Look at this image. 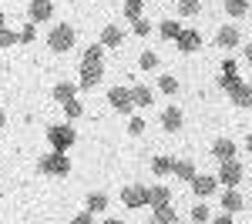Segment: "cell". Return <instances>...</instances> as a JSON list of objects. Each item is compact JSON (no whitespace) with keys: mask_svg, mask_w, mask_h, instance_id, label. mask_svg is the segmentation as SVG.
<instances>
[{"mask_svg":"<svg viewBox=\"0 0 252 224\" xmlns=\"http://www.w3.org/2000/svg\"><path fill=\"white\" fill-rule=\"evenodd\" d=\"M47 47H51L54 54L71 50V47H74V27H71V24H58V27L47 34Z\"/></svg>","mask_w":252,"mask_h":224,"instance_id":"6da1fadb","label":"cell"},{"mask_svg":"<svg viewBox=\"0 0 252 224\" xmlns=\"http://www.w3.org/2000/svg\"><path fill=\"white\" fill-rule=\"evenodd\" d=\"M40 174H51V177H67L71 171V161L64 157V150H51L47 157H40Z\"/></svg>","mask_w":252,"mask_h":224,"instance_id":"7a4b0ae2","label":"cell"},{"mask_svg":"<svg viewBox=\"0 0 252 224\" xmlns=\"http://www.w3.org/2000/svg\"><path fill=\"white\" fill-rule=\"evenodd\" d=\"M47 141H51V148H54V150H64V154H67V148L74 144V127H71V124L47 127Z\"/></svg>","mask_w":252,"mask_h":224,"instance_id":"3957f363","label":"cell"},{"mask_svg":"<svg viewBox=\"0 0 252 224\" xmlns=\"http://www.w3.org/2000/svg\"><path fill=\"white\" fill-rule=\"evenodd\" d=\"M108 104H111L118 114H131V111H135L131 87H111V94H108Z\"/></svg>","mask_w":252,"mask_h":224,"instance_id":"277c9868","label":"cell"},{"mask_svg":"<svg viewBox=\"0 0 252 224\" xmlns=\"http://www.w3.org/2000/svg\"><path fill=\"white\" fill-rule=\"evenodd\" d=\"M242 164L235 161V157H229V161H222V168H219V184H225V187H235L239 181H242Z\"/></svg>","mask_w":252,"mask_h":224,"instance_id":"5b68a950","label":"cell"},{"mask_svg":"<svg viewBox=\"0 0 252 224\" xmlns=\"http://www.w3.org/2000/svg\"><path fill=\"white\" fill-rule=\"evenodd\" d=\"M121 201H125V207H145L148 204V187L145 184H128L125 191H121Z\"/></svg>","mask_w":252,"mask_h":224,"instance_id":"8992f818","label":"cell"},{"mask_svg":"<svg viewBox=\"0 0 252 224\" xmlns=\"http://www.w3.org/2000/svg\"><path fill=\"white\" fill-rule=\"evenodd\" d=\"M101 77H104V71H101V64H84L81 67V91H91V87H97L101 84Z\"/></svg>","mask_w":252,"mask_h":224,"instance_id":"52a82bcc","label":"cell"},{"mask_svg":"<svg viewBox=\"0 0 252 224\" xmlns=\"http://www.w3.org/2000/svg\"><path fill=\"white\" fill-rule=\"evenodd\" d=\"M229 100H232L235 107H252V87L246 80L232 84V87H229Z\"/></svg>","mask_w":252,"mask_h":224,"instance_id":"ba28073f","label":"cell"},{"mask_svg":"<svg viewBox=\"0 0 252 224\" xmlns=\"http://www.w3.org/2000/svg\"><path fill=\"white\" fill-rule=\"evenodd\" d=\"M51 14H54V3L51 0H31V7H27V17L34 20V24L51 20Z\"/></svg>","mask_w":252,"mask_h":224,"instance_id":"9c48e42d","label":"cell"},{"mask_svg":"<svg viewBox=\"0 0 252 224\" xmlns=\"http://www.w3.org/2000/svg\"><path fill=\"white\" fill-rule=\"evenodd\" d=\"M215 44H219L222 50H232L235 44H239V27H235V24H225V27L215 34Z\"/></svg>","mask_w":252,"mask_h":224,"instance_id":"30bf717a","label":"cell"},{"mask_svg":"<svg viewBox=\"0 0 252 224\" xmlns=\"http://www.w3.org/2000/svg\"><path fill=\"white\" fill-rule=\"evenodd\" d=\"M175 44H178V50H182V54H195V50L202 47V37H198V30H182Z\"/></svg>","mask_w":252,"mask_h":224,"instance_id":"8fae6325","label":"cell"},{"mask_svg":"<svg viewBox=\"0 0 252 224\" xmlns=\"http://www.w3.org/2000/svg\"><path fill=\"white\" fill-rule=\"evenodd\" d=\"M215 187H219V177H209V174H195L192 177V191L198 198H209Z\"/></svg>","mask_w":252,"mask_h":224,"instance_id":"7c38bea8","label":"cell"},{"mask_svg":"<svg viewBox=\"0 0 252 224\" xmlns=\"http://www.w3.org/2000/svg\"><path fill=\"white\" fill-rule=\"evenodd\" d=\"M121 40H125V34H121L118 24H104V27H101V44H104V47H118Z\"/></svg>","mask_w":252,"mask_h":224,"instance_id":"4fadbf2b","label":"cell"},{"mask_svg":"<svg viewBox=\"0 0 252 224\" xmlns=\"http://www.w3.org/2000/svg\"><path fill=\"white\" fill-rule=\"evenodd\" d=\"M222 211H229V214L242 211V194H239L235 187H225V191H222Z\"/></svg>","mask_w":252,"mask_h":224,"instance_id":"5bb4252c","label":"cell"},{"mask_svg":"<svg viewBox=\"0 0 252 224\" xmlns=\"http://www.w3.org/2000/svg\"><path fill=\"white\" fill-rule=\"evenodd\" d=\"M212 157H219V164L229 161V157H235V144L229 141V137H219V141L212 144Z\"/></svg>","mask_w":252,"mask_h":224,"instance_id":"9a60e30c","label":"cell"},{"mask_svg":"<svg viewBox=\"0 0 252 224\" xmlns=\"http://www.w3.org/2000/svg\"><path fill=\"white\" fill-rule=\"evenodd\" d=\"M161 127L165 131H182V111L178 107H165L161 111Z\"/></svg>","mask_w":252,"mask_h":224,"instance_id":"2e32d148","label":"cell"},{"mask_svg":"<svg viewBox=\"0 0 252 224\" xmlns=\"http://www.w3.org/2000/svg\"><path fill=\"white\" fill-rule=\"evenodd\" d=\"M168 198H172V191L165 184H155V187H148V204L155 207V204H168Z\"/></svg>","mask_w":252,"mask_h":224,"instance_id":"e0dca14e","label":"cell"},{"mask_svg":"<svg viewBox=\"0 0 252 224\" xmlns=\"http://www.w3.org/2000/svg\"><path fill=\"white\" fill-rule=\"evenodd\" d=\"M172 174L178 177V181H189V184H192V177H195V164H192V161H175Z\"/></svg>","mask_w":252,"mask_h":224,"instance_id":"ac0fdd59","label":"cell"},{"mask_svg":"<svg viewBox=\"0 0 252 224\" xmlns=\"http://www.w3.org/2000/svg\"><path fill=\"white\" fill-rule=\"evenodd\" d=\"M172 168H175L172 157H161V154H158V157H152V174H155V177H165V174H172Z\"/></svg>","mask_w":252,"mask_h":224,"instance_id":"d6986e66","label":"cell"},{"mask_svg":"<svg viewBox=\"0 0 252 224\" xmlns=\"http://www.w3.org/2000/svg\"><path fill=\"white\" fill-rule=\"evenodd\" d=\"M131 97H135V107H148V104H152V87L135 84V87H131Z\"/></svg>","mask_w":252,"mask_h":224,"instance_id":"ffe728a7","label":"cell"},{"mask_svg":"<svg viewBox=\"0 0 252 224\" xmlns=\"http://www.w3.org/2000/svg\"><path fill=\"white\" fill-rule=\"evenodd\" d=\"M88 211H91V214H101V211H108V194H101V191L88 194Z\"/></svg>","mask_w":252,"mask_h":224,"instance_id":"44dd1931","label":"cell"},{"mask_svg":"<svg viewBox=\"0 0 252 224\" xmlns=\"http://www.w3.org/2000/svg\"><path fill=\"white\" fill-rule=\"evenodd\" d=\"M155 221L158 224H175V221H178V214L172 211V204H155Z\"/></svg>","mask_w":252,"mask_h":224,"instance_id":"7402d4cb","label":"cell"},{"mask_svg":"<svg viewBox=\"0 0 252 224\" xmlns=\"http://www.w3.org/2000/svg\"><path fill=\"white\" fill-rule=\"evenodd\" d=\"M225 14L229 17H246L249 14V0H225Z\"/></svg>","mask_w":252,"mask_h":224,"instance_id":"603a6c76","label":"cell"},{"mask_svg":"<svg viewBox=\"0 0 252 224\" xmlns=\"http://www.w3.org/2000/svg\"><path fill=\"white\" fill-rule=\"evenodd\" d=\"M74 94H78V87L64 80V84H58V87H54V100H58V104H64V100H71Z\"/></svg>","mask_w":252,"mask_h":224,"instance_id":"cb8c5ba5","label":"cell"},{"mask_svg":"<svg viewBox=\"0 0 252 224\" xmlns=\"http://www.w3.org/2000/svg\"><path fill=\"white\" fill-rule=\"evenodd\" d=\"M161 37L165 40H178V34H182V24H175V20H161Z\"/></svg>","mask_w":252,"mask_h":224,"instance_id":"d4e9b609","label":"cell"},{"mask_svg":"<svg viewBox=\"0 0 252 224\" xmlns=\"http://www.w3.org/2000/svg\"><path fill=\"white\" fill-rule=\"evenodd\" d=\"M104 44H91L88 50H84V64H101V57H104Z\"/></svg>","mask_w":252,"mask_h":224,"instance_id":"484cf974","label":"cell"},{"mask_svg":"<svg viewBox=\"0 0 252 224\" xmlns=\"http://www.w3.org/2000/svg\"><path fill=\"white\" fill-rule=\"evenodd\" d=\"M202 10V0H178V14L182 17H195Z\"/></svg>","mask_w":252,"mask_h":224,"instance_id":"4316f807","label":"cell"},{"mask_svg":"<svg viewBox=\"0 0 252 224\" xmlns=\"http://www.w3.org/2000/svg\"><path fill=\"white\" fill-rule=\"evenodd\" d=\"M17 40H20L17 30H10V27H0V47H14Z\"/></svg>","mask_w":252,"mask_h":224,"instance_id":"83f0119b","label":"cell"},{"mask_svg":"<svg viewBox=\"0 0 252 224\" xmlns=\"http://www.w3.org/2000/svg\"><path fill=\"white\" fill-rule=\"evenodd\" d=\"M138 67H141V71H155V67H158V54L145 50V54L138 57Z\"/></svg>","mask_w":252,"mask_h":224,"instance_id":"f1b7e54d","label":"cell"},{"mask_svg":"<svg viewBox=\"0 0 252 224\" xmlns=\"http://www.w3.org/2000/svg\"><path fill=\"white\" fill-rule=\"evenodd\" d=\"M192 221H195V224H205V221H212V211H209L205 204H195V207H192Z\"/></svg>","mask_w":252,"mask_h":224,"instance_id":"f546056e","label":"cell"},{"mask_svg":"<svg viewBox=\"0 0 252 224\" xmlns=\"http://www.w3.org/2000/svg\"><path fill=\"white\" fill-rule=\"evenodd\" d=\"M125 17H128V20L141 17V0H128V3H125Z\"/></svg>","mask_w":252,"mask_h":224,"instance_id":"4dcf8cb0","label":"cell"},{"mask_svg":"<svg viewBox=\"0 0 252 224\" xmlns=\"http://www.w3.org/2000/svg\"><path fill=\"white\" fill-rule=\"evenodd\" d=\"M158 87H161L165 94H175L178 91V80H175L172 74H165V77H158Z\"/></svg>","mask_w":252,"mask_h":224,"instance_id":"1f68e13d","label":"cell"},{"mask_svg":"<svg viewBox=\"0 0 252 224\" xmlns=\"http://www.w3.org/2000/svg\"><path fill=\"white\" fill-rule=\"evenodd\" d=\"M64 111H67V117H81V114H84V107H81L78 97H71V100H64Z\"/></svg>","mask_w":252,"mask_h":224,"instance_id":"d6a6232c","label":"cell"},{"mask_svg":"<svg viewBox=\"0 0 252 224\" xmlns=\"http://www.w3.org/2000/svg\"><path fill=\"white\" fill-rule=\"evenodd\" d=\"M131 24H135V27H131V30H135L138 37H148V34H152V24H148V20H145V17L131 20Z\"/></svg>","mask_w":252,"mask_h":224,"instance_id":"836d02e7","label":"cell"},{"mask_svg":"<svg viewBox=\"0 0 252 224\" xmlns=\"http://www.w3.org/2000/svg\"><path fill=\"white\" fill-rule=\"evenodd\" d=\"M232 84H239V77H235V71H222V77H219V87H222V91H229Z\"/></svg>","mask_w":252,"mask_h":224,"instance_id":"e575fe53","label":"cell"},{"mask_svg":"<svg viewBox=\"0 0 252 224\" xmlns=\"http://www.w3.org/2000/svg\"><path fill=\"white\" fill-rule=\"evenodd\" d=\"M128 134H131V137L145 134V121H141V117H131V121H128Z\"/></svg>","mask_w":252,"mask_h":224,"instance_id":"d590c367","label":"cell"},{"mask_svg":"<svg viewBox=\"0 0 252 224\" xmlns=\"http://www.w3.org/2000/svg\"><path fill=\"white\" fill-rule=\"evenodd\" d=\"M20 40H24V44H31V40H34V20H31V24L20 30Z\"/></svg>","mask_w":252,"mask_h":224,"instance_id":"8d00e7d4","label":"cell"},{"mask_svg":"<svg viewBox=\"0 0 252 224\" xmlns=\"http://www.w3.org/2000/svg\"><path fill=\"white\" fill-rule=\"evenodd\" d=\"M71 224H94V214H91V211H88V214H78Z\"/></svg>","mask_w":252,"mask_h":224,"instance_id":"74e56055","label":"cell"},{"mask_svg":"<svg viewBox=\"0 0 252 224\" xmlns=\"http://www.w3.org/2000/svg\"><path fill=\"white\" fill-rule=\"evenodd\" d=\"M242 57H246V64H252V44H246V50H242Z\"/></svg>","mask_w":252,"mask_h":224,"instance_id":"f35d334b","label":"cell"},{"mask_svg":"<svg viewBox=\"0 0 252 224\" xmlns=\"http://www.w3.org/2000/svg\"><path fill=\"white\" fill-rule=\"evenodd\" d=\"M3 124H7V114H3V111H0V127H3Z\"/></svg>","mask_w":252,"mask_h":224,"instance_id":"ab89813d","label":"cell"},{"mask_svg":"<svg viewBox=\"0 0 252 224\" xmlns=\"http://www.w3.org/2000/svg\"><path fill=\"white\" fill-rule=\"evenodd\" d=\"M246 150H249V154H252V137H249V141H246Z\"/></svg>","mask_w":252,"mask_h":224,"instance_id":"60d3db41","label":"cell"},{"mask_svg":"<svg viewBox=\"0 0 252 224\" xmlns=\"http://www.w3.org/2000/svg\"><path fill=\"white\" fill-rule=\"evenodd\" d=\"M0 27H3V10H0Z\"/></svg>","mask_w":252,"mask_h":224,"instance_id":"b9f144b4","label":"cell"}]
</instances>
